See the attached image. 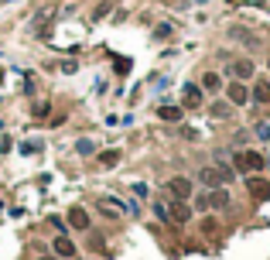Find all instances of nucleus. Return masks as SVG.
Wrapping results in <instances>:
<instances>
[{
  "mask_svg": "<svg viewBox=\"0 0 270 260\" xmlns=\"http://www.w3.org/2000/svg\"><path fill=\"white\" fill-rule=\"evenodd\" d=\"M68 226L72 229H89V216H86V209L72 205V209H68Z\"/></svg>",
  "mask_w": 270,
  "mask_h": 260,
  "instance_id": "obj_7",
  "label": "nucleus"
},
{
  "mask_svg": "<svg viewBox=\"0 0 270 260\" xmlns=\"http://www.w3.org/2000/svg\"><path fill=\"white\" fill-rule=\"evenodd\" d=\"M154 216H158V219H164V223H168L171 216H168V209H164V205H154Z\"/></svg>",
  "mask_w": 270,
  "mask_h": 260,
  "instance_id": "obj_19",
  "label": "nucleus"
},
{
  "mask_svg": "<svg viewBox=\"0 0 270 260\" xmlns=\"http://www.w3.org/2000/svg\"><path fill=\"white\" fill-rule=\"evenodd\" d=\"M191 192H195L191 178H185V175H178V178H168V195H171V199H188Z\"/></svg>",
  "mask_w": 270,
  "mask_h": 260,
  "instance_id": "obj_4",
  "label": "nucleus"
},
{
  "mask_svg": "<svg viewBox=\"0 0 270 260\" xmlns=\"http://www.w3.org/2000/svg\"><path fill=\"white\" fill-rule=\"evenodd\" d=\"M226 205H229V192H226V185H223V188H209L205 195L195 199V209H226Z\"/></svg>",
  "mask_w": 270,
  "mask_h": 260,
  "instance_id": "obj_1",
  "label": "nucleus"
},
{
  "mask_svg": "<svg viewBox=\"0 0 270 260\" xmlns=\"http://www.w3.org/2000/svg\"><path fill=\"white\" fill-rule=\"evenodd\" d=\"M34 116H48V103H45V100H41L38 106H34Z\"/></svg>",
  "mask_w": 270,
  "mask_h": 260,
  "instance_id": "obj_18",
  "label": "nucleus"
},
{
  "mask_svg": "<svg viewBox=\"0 0 270 260\" xmlns=\"http://www.w3.org/2000/svg\"><path fill=\"white\" fill-rule=\"evenodd\" d=\"M229 106L233 103H212V116H229Z\"/></svg>",
  "mask_w": 270,
  "mask_h": 260,
  "instance_id": "obj_15",
  "label": "nucleus"
},
{
  "mask_svg": "<svg viewBox=\"0 0 270 260\" xmlns=\"http://www.w3.org/2000/svg\"><path fill=\"white\" fill-rule=\"evenodd\" d=\"M116 161H120V151H103V154H100V164H106V168L116 164Z\"/></svg>",
  "mask_w": 270,
  "mask_h": 260,
  "instance_id": "obj_14",
  "label": "nucleus"
},
{
  "mask_svg": "<svg viewBox=\"0 0 270 260\" xmlns=\"http://www.w3.org/2000/svg\"><path fill=\"white\" fill-rule=\"evenodd\" d=\"M0 82H4V68H0Z\"/></svg>",
  "mask_w": 270,
  "mask_h": 260,
  "instance_id": "obj_21",
  "label": "nucleus"
},
{
  "mask_svg": "<svg viewBox=\"0 0 270 260\" xmlns=\"http://www.w3.org/2000/svg\"><path fill=\"white\" fill-rule=\"evenodd\" d=\"M229 72H233V79L247 82V79H253V72H257V65H253L250 58H239V62H233V65H229Z\"/></svg>",
  "mask_w": 270,
  "mask_h": 260,
  "instance_id": "obj_6",
  "label": "nucleus"
},
{
  "mask_svg": "<svg viewBox=\"0 0 270 260\" xmlns=\"http://www.w3.org/2000/svg\"><path fill=\"white\" fill-rule=\"evenodd\" d=\"M257 137L260 140H270V127H257Z\"/></svg>",
  "mask_w": 270,
  "mask_h": 260,
  "instance_id": "obj_20",
  "label": "nucleus"
},
{
  "mask_svg": "<svg viewBox=\"0 0 270 260\" xmlns=\"http://www.w3.org/2000/svg\"><path fill=\"white\" fill-rule=\"evenodd\" d=\"M247 188H250L253 199H267V195H270V185L263 178H247Z\"/></svg>",
  "mask_w": 270,
  "mask_h": 260,
  "instance_id": "obj_8",
  "label": "nucleus"
},
{
  "mask_svg": "<svg viewBox=\"0 0 270 260\" xmlns=\"http://www.w3.org/2000/svg\"><path fill=\"white\" fill-rule=\"evenodd\" d=\"M168 216L175 219V223H188V219H191V205H188V199H175V202L168 205Z\"/></svg>",
  "mask_w": 270,
  "mask_h": 260,
  "instance_id": "obj_5",
  "label": "nucleus"
},
{
  "mask_svg": "<svg viewBox=\"0 0 270 260\" xmlns=\"http://www.w3.org/2000/svg\"><path fill=\"white\" fill-rule=\"evenodd\" d=\"M253 103H260V106H267V103H270V82L260 79L257 86H253Z\"/></svg>",
  "mask_w": 270,
  "mask_h": 260,
  "instance_id": "obj_12",
  "label": "nucleus"
},
{
  "mask_svg": "<svg viewBox=\"0 0 270 260\" xmlns=\"http://www.w3.org/2000/svg\"><path fill=\"white\" fill-rule=\"evenodd\" d=\"M116 72L127 76V72H130V62H127V58H116Z\"/></svg>",
  "mask_w": 270,
  "mask_h": 260,
  "instance_id": "obj_17",
  "label": "nucleus"
},
{
  "mask_svg": "<svg viewBox=\"0 0 270 260\" xmlns=\"http://www.w3.org/2000/svg\"><path fill=\"white\" fill-rule=\"evenodd\" d=\"M41 260H55V257H41Z\"/></svg>",
  "mask_w": 270,
  "mask_h": 260,
  "instance_id": "obj_22",
  "label": "nucleus"
},
{
  "mask_svg": "<svg viewBox=\"0 0 270 260\" xmlns=\"http://www.w3.org/2000/svg\"><path fill=\"white\" fill-rule=\"evenodd\" d=\"M233 164H236V171H263V154L260 151H236L233 154Z\"/></svg>",
  "mask_w": 270,
  "mask_h": 260,
  "instance_id": "obj_2",
  "label": "nucleus"
},
{
  "mask_svg": "<svg viewBox=\"0 0 270 260\" xmlns=\"http://www.w3.org/2000/svg\"><path fill=\"white\" fill-rule=\"evenodd\" d=\"M55 253L58 257H76V243L62 233V237H55Z\"/></svg>",
  "mask_w": 270,
  "mask_h": 260,
  "instance_id": "obj_10",
  "label": "nucleus"
},
{
  "mask_svg": "<svg viewBox=\"0 0 270 260\" xmlns=\"http://www.w3.org/2000/svg\"><path fill=\"white\" fill-rule=\"evenodd\" d=\"M181 113H185L181 106H168V103H164V106L158 110V116L164 120V124H178V120H181Z\"/></svg>",
  "mask_w": 270,
  "mask_h": 260,
  "instance_id": "obj_11",
  "label": "nucleus"
},
{
  "mask_svg": "<svg viewBox=\"0 0 270 260\" xmlns=\"http://www.w3.org/2000/svg\"><path fill=\"white\" fill-rule=\"evenodd\" d=\"M219 86H223V79H219V72H205V76H202V89L215 92Z\"/></svg>",
  "mask_w": 270,
  "mask_h": 260,
  "instance_id": "obj_13",
  "label": "nucleus"
},
{
  "mask_svg": "<svg viewBox=\"0 0 270 260\" xmlns=\"http://www.w3.org/2000/svg\"><path fill=\"white\" fill-rule=\"evenodd\" d=\"M181 96H185V106H202V89H199L195 82H188V86L181 89Z\"/></svg>",
  "mask_w": 270,
  "mask_h": 260,
  "instance_id": "obj_9",
  "label": "nucleus"
},
{
  "mask_svg": "<svg viewBox=\"0 0 270 260\" xmlns=\"http://www.w3.org/2000/svg\"><path fill=\"white\" fill-rule=\"evenodd\" d=\"M76 151H79L82 158H86V154H92V140H86V137H82L79 144H76Z\"/></svg>",
  "mask_w": 270,
  "mask_h": 260,
  "instance_id": "obj_16",
  "label": "nucleus"
},
{
  "mask_svg": "<svg viewBox=\"0 0 270 260\" xmlns=\"http://www.w3.org/2000/svg\"><path fill=\"white\" fill-rule=\"evenodd\" d=\"M226 100L233 103V106H247V103H250V89H247V82L233 79L229 86H226Z\"/></svg>",
  "mask_w": 270,
  "mask_h": 260,
  "instance_id": "obj_3",
  "label": "nucleus"
},
{
  "mask_svg": "<svg viewBox=\"0 0 270 260\" xmlns=\"http://www.w3.org/2000/svg\"><path fill=\"white\" fill-rule=\"evenodd\" d=\"M267 68H270V62H267Z\"/></svg>",
  "mask_w": 270,
  "mask_h": 260,
  "instance_id": "obj_23",
  "label": "nucleus"
}]
</instances>
